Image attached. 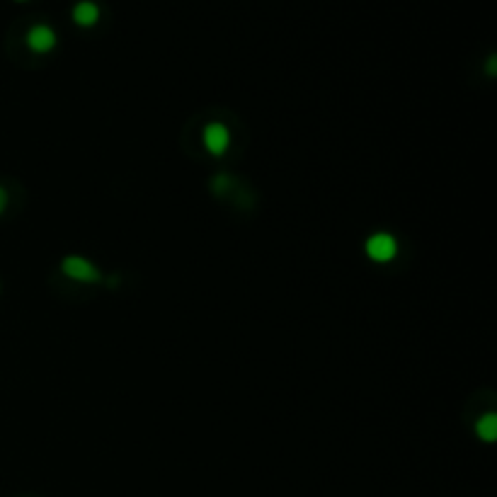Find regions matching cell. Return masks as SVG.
I'll return each mask as SVG.
<instances>
[{
    "instance_id": "6da1fadb",
    "label": "cell",
    "mask_w": 497,
    "mask_h": 497,
    "mask_svg": "<svg viewBox=\"0 0 497 497\" xmlns=\"http://www.w3.org/2000/svg\"><path fill=\"white\" fill-rule=\"evenodd\" d=\"M364 250H367L369 260L379 262V265H383V262H390L395 255H398V240H395L390 233H374V236L367 238V243H364Z\"/></svg>"
},
{
    "instance_id": "7a4b0ae2",
    "label": "cell",
    "mask_w": 497,
    "mask_h": 497,
    "mask_svg": "<svg viewBox=\"0 0 497 497\" xmlns=\"http://www.w3.org/2000/svg\"><path fill=\"white\" fill-rule=\"evenodd\" d=\"M61 272H63L66 277L75 279V282H83V284H95V282H100V277H102L93 262L85 260V257H80V255L63 257V262H61Z\"/></svg>"
},
{
    "instance_id": "3957f363",
    "label": "cell",
    "mask_w": 497,
    "mask_h": 497,
    "mask_svg": "<svg viewBox=\"0 0 497 497\" xmlns=\"http://www.w3.org/2000/svg\"><path fill=\"white\" fill-rule=\"evenodd\" d=\"M201 141H204V148L219 158V155H223L231 148V131H228V126L221 124V121H211V124L204 126Z\"/></svg>"
},
{
    "instance_id": "277c9868",
    "label": "cell",
    "mask_w": 497,
    "mask_h": 497,
    "mask_svg": "<svg viewBox=\"0 0 497 497\" xmlns=\"http://www.w3.org/2000/svg\"><path fill=\"white\" fill-rule=\"evenodd\" d=\"M27 47L34 54H49L56 47V32L47 24H34L27 32Z\"/></svg>"
},
{
    "instance_id": "5b68a950",
    "label": "cell",
    "mask_w": 497,
    "mask_h": 497,
    "mask_svg": "<svg viewBox=\"0 0 497 497\" xmlns=\"http://www.w3.org/2000/svg\"><path fill=\"white\" fill-rule=\"evenodd\" d=\"M73 20L80 27H93L100 20V8L93 3V0H83L73 8Z\"/></svg>"
},
{
    "instance_id": "8992f818",
    "label": "cell",
    "mask_w": 497,
    "mask_h": 497,
    "mask_svg": "<svg viewBox=\"0 0 497 497\" xmlns=\"http://www.w3.org/2000/svg\"><path fill=\"white\" fill-rule=\"evenodd\" d=\"M475 434H478L483 442H495L497 439V418L493 413H488V415H483V418L475 422Z\"/></svg>"
},
{
    "instance_id": "52a82bcc",
    "label": "cell",
    "mask_w": 497,
    "mask_h": 497,
    "mask_svg": "<svg viewBox=\"0 0 497 497\" xmlns=\"http://www.w3.org/2000/svg\"><path fill=\"white\" fill-rule=\"evenodd\" d=\"M5 206H8V192H5V187H0V214L5 211Z\"/></svg>"
}]
</instances>
